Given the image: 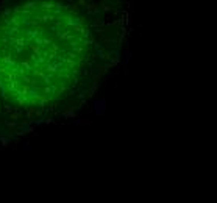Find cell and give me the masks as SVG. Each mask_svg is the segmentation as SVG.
I'll return each mask as SVG.
<instances>
[{"label": "cell", "instance_id": "obj_1", "mask_svg": "<svg viewBox=\"0 0 217 203\" xmlns=\"http://www.w3.org/2000/svg\"><path fill=\"white\" fill-rule=\"evenodd\" d=\"M94 112H95V117H105V112H106V100L105 99H99V100L94 102Z\"/></svg>", "mask_w": 217, "mask_h": 203}, {"label": "cell", "instance_id": "obj_2", "mask_svg": "<svg viewBox=\"0 0 217 203\" xmlns=\"http://www.w3.org/2000/svg\"><path fill=\"white\" fill-rule=\"evenodd\" d=\"M85 8H86V14H88V16H91V17H95V16L99 14V11H100V6L97 5V3L89 2V0H86V5H85Z\"/></svg>", "mask_w": 217, "mask_h": 203}, {"label": "cell", "instance_id": "obj_3", "mask_svg": "<svg viewBox=\"0 0 217 203\" xmlns=\"http://www.w3.org/2000/svg\"><path fill=\"white\" fill-rule=\"evenodd\" d=\"M21 88V81L19 80H11L9 83H6V91L8 94H11V97H16V92Z\"/></svg>", "mask_w": 217, "mask_h": 203}, {"label": "cell", "instance_id": "obj_4", "mask_svg": "<svg viewBox=\"0 0 217 203\" xmlns=\"http://www.w3.org/2000/svg\"><path fill=\"white\" fill-rule=\"evenodd\" d=\"M69 125H77V127H85V125H91L92 119L91 117H81V119H73V120L67 122Z\"/></svg>", "mask_w": 217, "mask_h": 203}, {"label": "cell", "instance_id": "obj_5", "mask_svg": "<svg viewBox=\"0 0 217 203\" xmlns=\"http://www.w3.org/2000/svg\"><path fill=\"white\" fill-rule=\"evenodd\" d=\"M63 117H66V119H75L77 117V108H75V106H71L67 111H63Z\"/></svg>", "mask_w": 217, "mask_h": 203}, {"label": "cell", "instance_id": "obj_6", "mask_svg": "<svg viewBox=\"0 0 217 203\" xmlns=\"http://www.w3.org/2000/svg\"><path fill=\"white\" fill-rule=\"evenodd\" d=\"M97 89H99V86H97V85H91L88 89H85V91H83L81 94L85 95V99H86V97H92V95L95 94V91H97Z\"/></svg>", "mask_w": 217, "mask_h": 203}, {"label": "cell", "instance_id": "obj_7", "mask_svg": "<svg viewBox=\"0 0 217 203\" xmlns=\"http://www.w3.org/2000/svg\"><path fill=\"white\" fill-rule=\"evenodd\" d=\"M39 8L44 9V11H53V8H55V2H41L39 3Z\"/></svg>", "mask_w": 217, "mask_h": 203}, {"label": "cell", "instance_id": "obj_8", "mask_svg": "<svg viewBox=\"0 0 217 203\" xmlns=\"http://www.w3.org/2000/svg\"><path fill=\"white\" fill-rule=\"evenodd\" d=\"M61 28H63V22H58V21H56L53 25H49L50 33H58V31H61Z\"/></svg>", "mask_w": 217, "mask_h": 203}, {"label": "cell", "instance_id": "obj_9", "mask_svg": "<svg viewBox=\"0 0 217 203\" xmlns=\"http://www.w3.org/2000/svg\"><path fill=\"white\" fill-rule=\"evenodd\" d=\"M21 71H24V72H31L33 71V67H31V63L28 61V59H24V61L21 63Z\"/></svg>", "mask_w": 217, "mask_h": 203}, {"label": "cell", "instance_id": "obj_10", "mask_svg": "<svg viewBox=\"0 0 217 203\" xmlns=\"http://www.w3.org/2000/svg\"><path fill=\"white\" fill-rule=\"evenodd\" d=\"M95 56H99L100 59H108V61H109V58H111V55H109L108 52H105L103 49H99V50H95Z\"/></svg>", "mask_w": 217, "mask_h": 203}, {"label": "cell", "instance_id": "obj_11", "mask_svg": "<svg viewBox=\"0 0 217 203\" xmlns=\"http://www.w3.org/2000/svg\"><path fill=\"white\" fill-rule=\"evenodd\" d=\"M16 45L17 47H27V39H25V36L24 35H19V36H16Z\"/></svg>", "mask_w": 217, "mask_h": 203}, {"label": "cell", "instance_id": "obj_12", "mask_svg": "<svg viewBox=\"0 0 217 203\" xmlns=\"http://www.w3.org/2000/svg\"><path fill=\"white\" fill-rule=\"evenodd\" d=\"M36 6H38V3H36V2H25L24 5H21V8H22V9H27V11H33Z\"/></svg>", "mask_w": 217, "mask_h": 203}, {"label": "cell", "instance_id": "obj_13", "mask_svg": "<svg viewBox=\"0 0 217 203\" xmlns=\"http://www.w3.org/2000/svg\"><path fill=\"white\" fill-rule=\"evenodd\" d=\"M91 27H92V28H105L106 22L103 21V19H95V21L91 24Z\"/></svg>", "mask_w": 217, "mask_h": 203}, {"label": "cell", "instance_id": "obj_14", "mask_svg": "<svg viewBox=\"0 0 217 203\" xmlns=\"http://www.w3.org/2000/svg\"><path fill=\"white\" fill-rule=\"evenodd\" d=\"M71 52H73L77 56H81V55H85V53H86V49L83 47V45H75V47H72Z\"/></svg>", "mask_w": 217, "mask_h": 203}, {"label": "cell", "instance_id": "obj_15", "mask_svg": "<svg viewBox=\"0 0 217 203\" xmlns=\"http://www.w3.org/2000/svg\"><path fill=\"white\" fill-rule=\"evenodd\" d=\"M24 116V112H22V109L21 111H14V112H11L9 114V119H11V122H19V119Z\"/></svg>", "mask_w": 217, "mask_h": 203}, {"label": "cell", "instance_id": "obj_16", "mask_svg": "<svg viewBox=\"0 0 217 203\" xmlns=\"http://www.w3.org/2000/svg\"><path fill=\"white\" fill-rule=\"evenodd\" d=\"M30 50H31V55H35V56H41L42 55V47H38V45L30 44Z\"/></svg>", "mask_w": 217, "mask_h": 203}, {"label": "cell", "instance_id": "obj_17", "mask_svg": "<svg viewBox=\"0 0 217 203\" xmlns=\"http://www.w3.org/2000/svg\"><path fill=\"white\" fill-rule=\"evenodd\" d=\"M123 55H125V56H123V59H125V67L128 69V67H130V63H131V50H128V49H126Z\"/></svg>", "mask_w": 217, "mask_h": 203}, {"label": "cell", "instance_id": "obj_18", "mask_svg": "<svg viewBox=\"0 0 217 203\" xmlns=\"http://www.w3.org/2000/svg\"><path fill=\"white\" fill-rule=\"evenodd\" d=\"M11 16H13V9H11V8H5V9L2 11V14H0V19L3 21V19L11 17Z\"/></svg>", "mask_w": 217, "mask_h": 203}, {"label": "cell", "instance_id": "obj_19", "mask_svg": "<svg viewBox=\"0 0 217 203\" xmlns=\"http://www.w3.org/2000/svg\"><path fill=\"white\" fill-rule=\"evenodd\" d=\"M24 108H25V116H27V119L33 120V116H35V108H28V106H24Z\"/></svg>", "mask_w": 217, "mask_h": 203}, {"label": "cell", "instance_id": "obj_20", "mask_svg": "<svg viewBox=\"0 0 217 203\" xmlns=\"http://www.w3.org/2000/svg\"><path fill=\"white\" fill-rule=\"evenodd\" d=\"M24 50H25V49L24 47H17V45H14V47H13L11 49V55L13 56H14V55H22V53H24Z\"/></svg>", "mask_w": 217, "mask_h": 203}, {"label": "cell", "instance_id": "obj_21", "mask_svg": "<svg viewBox=\"0 0 217 203\" xmlns=\"http://www.w3.org/2000/svg\"><path fill=\"white\" fill-rule=\"evenodd\" d=\"M67 91H71V88H69L67 85H64V83H59V86H58V95L59 94H64V92H67Z\"/></svg>", "mask_w": 217, "mask_h": 203}, {"label": "cell", "instance_id": "obj_22", "mask_svg": "<svg viewBox=\"0 0 217 203\" xmlns=\"http://www.w3.org/2000/svg\"><path fill=\"white\" fill-rule=\"evenodd\" d=\"M112 55H114V56H112V58H114V59H117V61H120V59H122V53H120V45H117V47L114 49V52H112Z\"/></svg>", "mask_w": 217, "mask_h": 203}, {"label": "cell", "instance_id": "obj_23", "mask_svg": "<svg viewBox=\"0 0 217 203\" xmlns=\"http://www.w3.org/2000/svg\"><path fill=\"white\" fill-rule=\"evenodd\" d=\"M27 103H28V97H25V95H17V105L19 106H25Z\"/></svg>", "mask_w": 217, "mask_h": 203}, {"label": "cell", "instance_id": "obj_24", "mask_svg": "<svg viewBox=\"0 0 217 203\" xmlns=\"http://www.w3.org/2000/svg\"><path fill=\"white\" fill-rule=\"evenodd\" d=\"M3 127H8V128H11V130H16V128L19 127V122H11V120L3 122Z\"/></svg>", "mask_w": 217, "mask_h": 203}, {"label": "cell", "instance_id": "obj_25", "mask_svg": "<svg viewBox=\"0 0 217 203\" xmlns=\"http://www.w3.org/2000/svg\"><path fill=\"white\" fill-rule=\"evenodd\" d=\"M2 111H5L6 114H11V112H14V108H13L9 103H5V105L2 106Z\"/></svg>", "mask_w": 217, "mask_h": 203}, {"label": "cell", "instance_id": "obj_26", "mask_svg": "<svg viewBox=\"0 0 217 203\" xmlns=\"http://www.w3.org/2000/svg\"><path fill=\"white\" fill-rule=\"evenodd\" d=\"M33 75L35 77H39V78H44L45 77V72H44V69H42V71H39V69H33Z\"/></svg>", "mask_w": 217, "mask_h": 203}, {"label": "cell", "instance_id": "obj_27", "mask_svg": "<svg viewBox=\"0 0 217 203\" xmlns=\"http://www.w3.org/2000/svg\"><path fill=\"white\" fill-rule=\"evenodd\" d=\"M0 144H2L3 148H6L9 145V139L6 138V136H0Z\"/></svg>", "mask_w": 217, "mask_h": 203}, {"label": "cell", "instance_id": "obj_28", "mask_svg": "<svg viewBox=\"0 0 217 203\" xmlns=\"http://www.w3.org/2000/svg\"><path fill=\"white\" fill-rule=\"evenodd\" d=\"M92 78H91V83L92 85H97L99 86V83H100V80H102V77H100L99 74H94V75H91Z\"/></svg>", "mask_w": 217, "mask_h": 203}, {"label": "cell", "instance_id": "obj_29", "mask_svg": "<svg viewBox=\"0 0 217 203\" xmlns=\"http://www.w3.org/2000/svg\"><path fill=\"white\" fill-rule=\"evenodd\" d=\"M33 45H38V47H42V38H35L31 41Z\"/></svg>", "mask_w": 217, "mask_h": 203}, {"label": "cell", "instance_id": "obj_30", "mask_svg": "<svg viewBox=\"0 0 217 203\" xmlns=\"http://www.w3.org/2000/svg\"><path fill=\"white\" fill-rule=\"evenodd\" d=\"M50 44H53V41L50 38H45V36H44V38H42V47H45V45H49V47H50Z\"/></svg>", "mask_w": 217, "mask_h": 203}, {"label": "cell", "instance_id": "obj_31", "mask_svg": "<svg viewBox=\"0 0 217 203\" xmlns=\"http://www.w3.org/2000/svg\"><path fill=\"white\" fill-rule=\"evenodd\" d=\"M30 144H31V142H28V141H25V142H24V144H22V145H21V148H22V150H25V152H27V150H30V147H31V145H30Z\"/></svg>", "mask_w": 217, "mask_h": 203}, {"label": "cell", "instance_id": "obj_32", "mask_svg": "<svg viewBox=\"0 0 217 203\" xmlns=\"http://www.w3.org/2000/svg\"><path fill=\"white\" fill-rule=\"evenodd\" d=\"M44 114V109H39V108H35V116L36 117H41Z\"/></svg>", "mask_w": 217, "mask_h": 203}, {"label": "cell", "instance_id": "obj_33", "mask_svg": "<svg viewBox=\"0 0 217 203\" xmlns=\"http://www.w3.org/2000/svg\"><path fill=\"white\" fill-rule=\"evenodd\" d=\"M71 74H72V77L73 75H80V74H81V71H80L78 67H75V69H71Z\"/></svg>", "mask_w": 217, "mask_h": 203}, {"label": "cell", "instance_id": "obj_34", "mask_svg": "<svg viewBox=\"0 0 217 203\" xmlns=\"http://www.w3.org/2000/svg\"><path fill=\"white\" fill-rule=\"evenodd\" d=\"M45 125H55V119H45Z\"/></svg>", "mask_w": 217, "mask_h": 203}, {"label": "cell", "instance_id": "obj_35", "mask_svg": "<svg viewBox=\"0 0 217 203\" xmlns=\"http://www.w3.org/2000/svg\"><path fill=\"white\" fill-rule=\"evenodd\" d=\"M71 78H72L73 85H77V83H80V78H78V77H71Z\"/></svg>", "mask_w": 217, "mask_h": 203}, {"label": "cell", "instance_id": "obj_36", "mask_svg": "<svg viewBox=\"0 0 217 203\" xmlns=\"http://www.w3.org/2000/svg\"><path fill=\"white\" fill-rule=\"evenodd\" d=\"M103 9H105L106 13H109V11H116V9H112L111 6H103Z\"/></svg>", "mask_w": 217, "mask_h": 203}, {"label": "cell", "instance_id": "obj_37", "mask_svg": "<svg viewBox=\"0 0 217 203\" xmlns=\"http://www.w3.org/2000/svg\"><path fill=\"white\" fill-rule=\"evenodd\" d=\"M0 8H2V9L6 8V2H5V0H2V2H0Z\"/></svg>", "mask_w": 217, "mask_h": 203}, {"label": "cell", "instance_id": "obj_38", "mask_svg": "<svg viewBox=\"0 0 217 203\" xmlns=\"http://www.w3.org/2000/svg\"><path fill=\"white\" fill-rule=\"evenodd\" d=\"M77 5H83V6H85V5H86V0H80V2L77 3Z\"/></svg>", "mask_w": 217, "mask_h": 203}, {"label": "cell", "instance_id": "obj_39", "mask_svg": "<svg viewBox=\"0 0 217 203\" xmlns=\"http://www.w3.org/2000/svg\"><path fill=\"white\" fill-rule=\"evenodd\" d=\"M0 58H2V53H0Z\"/></svg>", "mask_w": 217, "mask_h": 203}]
</instances>
